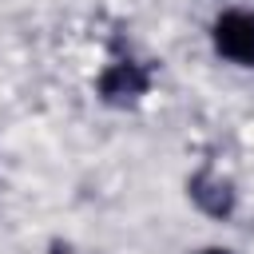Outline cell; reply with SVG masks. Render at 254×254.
<instances>
[{
  "label": "cell",
  "instance_id": "1",
  "mask_svg": "<svg viewBox=\"0 0 254 254\" xmlns=\"http://www.w3.org/2000/svg\"><path fill=\"white\" fill-rule=\"evenodd\" d=\"M214 52L226 56L230 64H242V67H254V12L246 8H230L214 20Z\"/></svg>",
  "mask_w": 254,
  "mask_h": 254
},
{
  "label": "cell",
  "instance_id": "2",
  "mask_svg": "<svg viewBox=\"0 0 254 254\" xmlns=\"http://www.w3.org/2000/svg\"><path fill=\"white\" fill-rule=\"evenodd\" d=\"M95 91H99V99L111 103V107L135 103V99H143V95L151 91V71H147L143 64H135V60H119V64H111V67L99 75Z\"/></svg>",
  "mask_w": 254,
  "mask_h": 254
},
{
  "label": "cell",
  "instance_id": "3",
  "mask_svg": "<svg viewBox=\"0 0 254 254\" xmlns=\"http://www.w3.org/2000/svg\"><path fill=\"white\" fill-rule=\"evenodd\" d=\"M187 194H190L194 206H198L202 214H210V218H230V214H234V202H238L234 187H230L226 179H218L214 171H198V175H190Z\"/></svg>",
  "mask_w": 254,
  "mask_h": 254
},
{
  "label": "cell",
  "instance_id": "4",
  "mask_svg": "<svg viewBox=\"0 0 254 254\" xmlns=\"http://www.w3.org/2000/svg\"><path fill=\"white\" fill-rule=\"evenodd\" d=\"M202 254H230V250H218V246H210V250H202Z\"/></svg>",
  "mask_w": 254,
  "mask_h": 254
}]
</instances>
